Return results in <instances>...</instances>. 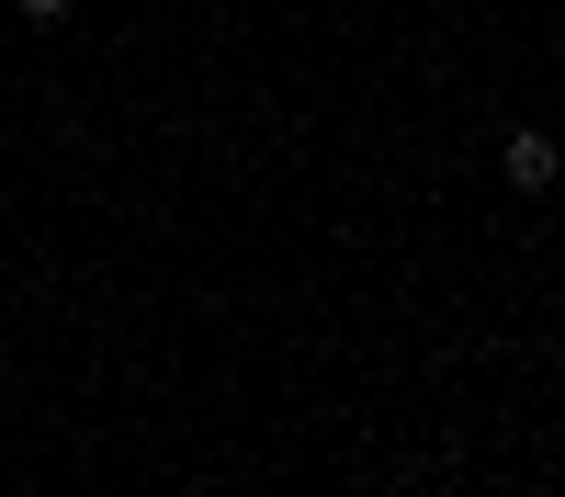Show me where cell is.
Here are the masks:
<instances>
[{
  "label": "cell",
  "instance_id": "cell-1",
  "mask_svg": "<svg viewBox=\"0 0 565 497\" xmlns=\"http://www.w3.org/2000/svg\"><path fill=\"white\" fill-rule=\"evenodd\" d=\"M509 181H521V193H554V136H509Z\"/></svg>",
  "mask_w": 565,
  "mask_h": 497
},
{
  "label": "cell",
  "instance_id": "cell-2",
  "mask_svg": "<svg viewBox=\"0 0 565 497\" xmlns=\"http://www.w3.org/2000/svg\"><path fill=\"white\" fill-rule=\"evenodd\" d=\"M12 12H23V23H57V12H68V0H12Z\"/></svg>",
  "mask_w": 565,
  "mask_h": 497
}]
</instances>
